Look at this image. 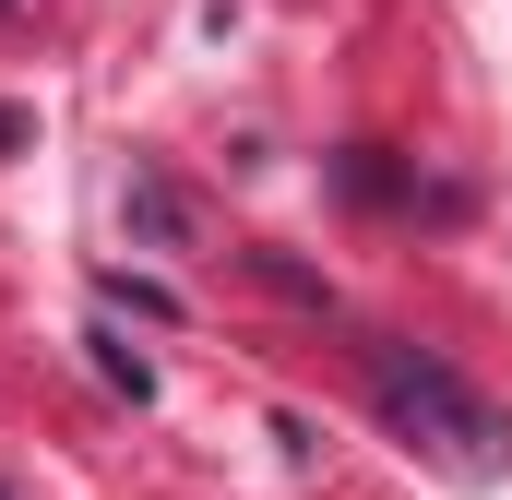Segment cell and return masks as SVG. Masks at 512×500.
<instances>
[{"label": "cell", "mask_w": 512, "mask_h": 500, "mask_svg": "<svg viewBox=\"0 0 512 500\" xmlns=\"http://www.w3.org/2000/svg\"><path fill=\"white\" fill-rule=\"evenodd\" d=\"M358 370H370V405H382L393 441H417L429 465H453V477H501L512 465V429L501 405L477 393V381L453 370V358H429V346H358Z\"/></svg>", "instance_id": "6da1fadb"}, {"label": "cell", "mask_w": 512, "mask_h": 500, "mask_svg": "<svg viewBox=\"0 0 512 500\" xmlns=\"http://www.w3.org/2000/svg\"><path fill=\"white\" fill-rule=\"evenodd\" d=\"M120 215H131V227H143V239H179V227H191V215H179V191H167V179H155V167H131V191H120Z\"/></svg>", "instance_id": "7a4b0ae2"}, {"label": "cell", "mask_w": 512, "mask_h": 500, "mask_svg": "<svg viewBox=\"0 0 512 500\" xmlns=\"http://www.w3.org/2000/svg\"><path fill=\"white\" fill-rule=\"evenodd\" d=\"M84 346H96V370H108V381H120V393H131V405H155V370H143V358H131V346H120V334H84Z\"/></svg>", "instance_id": "3957f363"}]
</instances>
